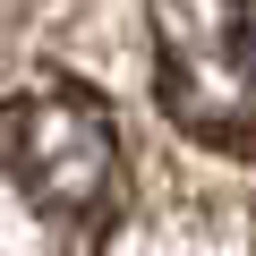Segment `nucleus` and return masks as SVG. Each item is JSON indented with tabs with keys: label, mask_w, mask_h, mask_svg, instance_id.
Returning <instances> with one entry per match:
<instances>
[{
	"label": "nucleus",
	"mask_w": 256,
	"mask_h": 256,
	"mask_svg": "<svg viewBox=\"0 0 256 256\" xmlns=\"http://www.w3.org/2000/svg\"><path fill=\"white\" fill-rule=\"evenodd\" d=\"M154 94L214 154H256V0H154Z\"/></svg>",
	"instance_id": "obj_2"
},
{
	"label": "nucleus",
	"mask_w": 256,
	"mask_h": 256,
	"mask_svg": "<svg viewBox=\"0 0 256 256\" xmlns=\"http://www.w3.org/2000/svg\"><path fill=\"white\" fill-rule=\"evenodd\" d=\"M120 214V128L86 86L0 102V256H94Z\"/></svg>",
	"instance_id": "obj_1"
}]
</instances>
